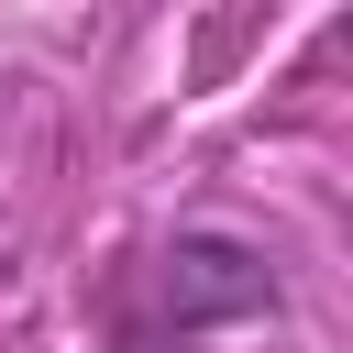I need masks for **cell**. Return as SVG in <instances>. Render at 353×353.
Listing matches in <instances>:
<instances>
[{
	"instance_id": "cell-1",
	"label": "cell",
	"mask_w": 353,
	"mask_h": 353,
	"mask_svg": "<svg viewBox=\"0 0 353 353\" xmlns=\"http://www.w3.org/2000/svg\"><path fill=\"white\" fill-rule=\"evenodd\" d=\"M154 309H165L176 342L232 331V320H276V265H265V243L199 221V232H176V243L154 254Z\"/></svg>"
}]
</instances>
